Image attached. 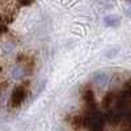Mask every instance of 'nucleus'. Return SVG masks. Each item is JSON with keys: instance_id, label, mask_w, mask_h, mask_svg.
Instances as JSON below:
<instances>
[{"instance_id": "nucleus-1", "label": "nucleus", "mask_w": 131, "mask_h": 131, "mask_svg": "<svg viewBox=\"0 0 131 131\" xmlns=\"http://www.w3.org/2000/svg\"><path fill=\"white\" fill-rule=\"evenodd\" d=\"M105 122V115L97 110H92L88 115H85V127L89 128V131H104Z\"/></svg>"}, {"instance_id": "nucleus-2", "label": "nucleus", "mask_w": 131, "mask_h": 131, "mask_svg": "<svg viewBox=\"0 0 131 131\" xmlns=\"http://www.w3.org/2000/svg\"><path fill=\"white\" fill-rule=\"evenodd\" d=\"M26 86L25 85H17L13 89L12 94H10V106L13 109L20 107L24 104L25 98H26Z\"/></svg>"}, {"instance_id": "nucleus-3", "label": "nucleus", "mask_w": 131, "mask_h": 131, "mask_svg": "<svg viewBox=\"0 0 131 131\" xmlns=\"http://www.w3.org/2000/svg\"><path fill=\"white\" fill-rule=\"evenodd\" d=\"M83 100L86 105V107L89 109V112L92 110H97V101H96V97L94 93L91 88H85L83 92Z\"/></svg>"}, {"instance_id": "nucleus-4", "label": "nucleus", "mask_w": 131, "mask_h": 131, "mask_svg": "<svg viewBox=\"0 0 131 131\" xmlns=\"http://www.w3.org/2000/svg\"><path fill=\"white\" fill-rule=\"evenodd\" d=\"M92 80L97 86H105L109 83V80H110V75L105 71H97L92 76Z\"/></svg>"}, {"instance_id": "nucleus-5", "label": "nucleus", "mask_w": 131, "mask_h": 131, "mask_svg": "<svg viewBox=\"0 0 131 131\" xmlns=\"http://www.w3.org/2000/svg\"><path fill=\"white\" fill-rule=\"evenodd\" d=\"M104 23L106 26H110V28H117L121 25V17L118 15H107L104 17Z\"/></svg>"}, {"instance_id": "nucleus-6", "label": "nucleus", "mask_w": 131, "mask_h": 131, "mask_svg": "<svg viewBox=\"0 0 131 131\" xmlns=\"http://www.w3.org/2000/svg\"><path fill=\"white\" fill-rule=\"evenodd\" d=\"M25 70L24 68H21V67H16V68H13V71H12V78L13 79H16V80H18V79H23L24 76H25Z\"/></svg>"}, {"instance_id": "nucleus-7", "label": "nucleus", "mask_w": 131, "mask_h": 131, "mask_svg": "<svg viewBox=\"0 0 131 131\" xmlns=\"http://www.w3.org/2000/svg\"><path fill=\"white\" fill-rule=\"evenodd\" d=\"M122 123H125L126 126L131 127V107H130V110L126 113V115L123 117V121H122Z\"/></svg>"}, {"instance_id": "nucleus-8", "label": "nucleus", "mask_w": 131, "mask_h": 131, "mask_svg": "<svg viewBox=\"0 0 131 131\" xmlns=\"http://www.w3.org/2000/svg\"><path fill=\"white\" fill-rule=\"evenodd\" d=\"M34 3V0H20V4L21 5H30Z\"/></svg>"}, {"instance_id": "nucleus-9", "label": "nucleus", "mask_w": 131, "mask_h": 131, "mask_svg": "<svg viewBox=\"0 0 131 131\" xmlns=\"http://www.w3.org/2000/svg\"><path fill=\"white\" fill-rule=\"evenodd\" d=\"M126 16L131 20V8H128V9H126Z\"/></svg>"}, {"instance_id": "nucleus-10", "label": "nucleus", "mask_w": 131, "mask_h": 131, "mask_svg": "<svg viewBox=\"0 0 131 131\" xmlns=\"http://www.w3.org/2000/svg\"><path fill=\"white\" fill-rule=\"evenodd\" d=\"M3 30H4V26H3V24H2V23H0V34L3 33Z\"/></svg>"}, {"instance_id": "nucleus-11", "label": "nucleus", "mask_w": 131, "mask_h": 131, "mask_svg": "<svg viewBox=\"0 0 131 131\" xmlns=\"http://www.w3.org/2000/svg\"><path fill=\"white\" fill-rule=\"evenodd\" d=\"M58 131H63V130H58Z\"/></svg>"}]
</instances>
